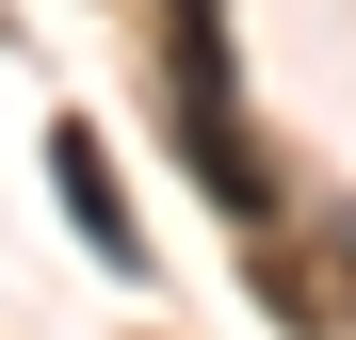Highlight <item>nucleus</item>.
I'll list each match as a JSON object with an SVG mask.
<instances>
[{
    "label": "nucleus",
    "mask_w": 356,
    "mask_h": 340,
    "mask_svg": "<svg viewBox=\"0 0 356 340\" xmlns=\"http://www.w3.org/2000/svg\"><path fill=\"white\" fill-rule=\"evenodd\" d=\"M178 146H195V179H211L227 211H275V179H259V146L227 130V49H211V33L178 49Z\"/></svg>",
    "instance_id": "f257e3e1"
},
{
    "label": "nucleus",
    "mask_w": 356,
    "mask_h": 340,
    "mask_svg": "<svg viewBox=\"0 0 356 340\" xmlns=\"http://www.w3.org/2000/svg\"><path fill=\"white\" fill-rule=\"evenodd\" d=\"M49 179H65V211H81V243H97L113 275H146V227L113 211V162H97V130H81V113H65V130H49Z\"/></svg>",
    "instance_id": "f03ea898"
},
{
    "label": "nucleus",
    "mask_w": 356,
    "mask_h": 340,
    "mask_svg": "<svg viewBox=\"0 0 356 340\" xmlns=\"http://www.w3.org/2000/svg\"><path fill=\"white\" fill-rule=\"evenodd\" d=\"M178 17H211V0H178Z\"/></svg>",
    "instance_id": "7ed1b4c3"
}]
</instances>
